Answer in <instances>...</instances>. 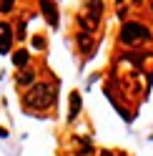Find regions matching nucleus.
I'll return each instance as SVG.
<instances>
[{
    "label": "nucleus",
    "mask_w": 153,
    "mask_h": 156,
    "mask_svg": "<svg viewBox=\"0 0 153 156\" xmlns=\"http://www.w3.org/2000/svg\"><path fill=\"white\" fill-rule=\"evenodd\" d=\"M85 10H88V23L95 28V23L103 15V0H85Z\"/></svg>",
    "instance_id": "20e7f679"
},
{
    "label": "nucleus",
    "mask_w": 153,
    "mask_h": 156,
    "mask_svg": "<svg viewBox=\"0 0 153 156\" xmlns=\"http://www.w3.org/2000/svg\"><path fill=\"white\" fill-rule=\"evenodd\" d=\"M28 58H30V53H28V51H15V55H13V63H15L18 68H23V66L28 63Z\"/></svg>",
    "instance_id": "6e6552de"
},
{
    "label": "nucleus",
    "mask_w": 153,
    "mask_h": 156,
    "mask_svg": "<svg viewBox=\"0 0 153 156\" xmlns=\"http://www.w3.org/2000/svg\"><path fill=\"white\" fill-rule=\"evenodd\" d=\"M58 98V91L50 83H35L30 91L25 93V106L28 108H50Z\"/></svg>",
    "instance_id": "f257e3e1"
},
{
    "label": "nucleus",
    "mask_w": 153,
    "mask_h": 156,
    "mask_svg": "<svg viewBox=\"0 0 153 156\" xmlns=\"http://www.w3.org/2000/svg\"><path fill=\"white\" fill-rule=\"evenodd\" d=\"M78 113H80V93L73 91V93H70V116H68V119L73 121Z\"/></svg>",
    "instance_id": "423d86ee"
},
{
    "label": "nucleus",
    "mask_w": 153,
    "mask_h": 156,
    "mask_svg": "<svg viewBox=\"0 0 153 156\" xmlns=\"http://www.w3.org/2000/svg\"><path fill=\"white\" fill-rule=\"evenodd\" d=\"M35 81V73L33 71H23L20 76H18V83H20V86H28V83H33Z\"/></svg>",
    "instance_id": "1a4fd4ad"
},
{
    "label": "nucleus",
    "mask_w": 153,
    "mask_h": 156,
    "mask_svg": "<svg viewBox=\"0 0 153 156\" xmlns=\"http://www.w3.org/2000/svg\"><path fill=\"white\" fill-rule=\"evenodd\" d=\"M133 3H136V5H141V3H143V0H133Z\"/></svg>",
    "instance_id": "4468645a"
},
{
    "label": "nucleus",
    "mask_w": 153,
    "mask_h": 156,
    "mask_svg": "<svg viewBox=\"0 0 153 156\" xmlns=\"http://www.w3.org/2000/svg\"><path fill=\"white\" fill-rule=\"evenodd\" d=\"M78 43H80V48H83L85 53H90V51H93V41H90V33L80 30V33H78Z\"/></svg>",
    "instance_id": "0eeeda50"
},
{
    "label": "nucleus",
    "mask_w": 153,
    "mask_h": 156,
    "mask_svg": "<svg viewBox=\"0 0 153 156\" xmlns=\"http://www.w3.org/2000/svg\"><path fill=\"white\" fill-rule=\"evenodd\" d=\"M121 41L126 43V45H136V43H146L151 41V30L143 23H123L121 28Z\"/></svg>",
    "instance_id": "f03ea898"
},
{
    "label": "nucleus",
    "mask_w": 153,
    "mask_h": 156,
    "mask_svg": "<svg viewBox=\"0 0 153 156\" xmlns=\"http://www.w3.org/2000/svg\"><path fill=\"white\" fill-rule=\"evenodd\" d=\"M33 48H38V51H40V48H45V41H43L40 35H35V38H33Z\"/></svg>",
    "instance_id": "9b49d317"
},
{
    "label": "nucleus",
    "mask_w": 153,
    "mask_h": 156,
    "mask_svg": "<svg viewBox=\"0 0 153 156\" xmlns=\"http://www.w3.org/2000/svg\"><path fill=\"white\" fill-rule=\"evenodd\" d=\"M13 43V28L8 23H0V53H8Z\"/></svg>",
    "instance_id": "39448f33"
},
{
    "label": "nucleus",
    "mask_w": 153,
    "mask_h": 156,
    "mask_svg": "<svg viewBox=\"0 0 153 156\" xmlns=\"http://www.w3.org/2000/svg\"><path fill=\"white\" fill-rule=\"evenodd\" d=\"M15 0H0V13H10Z\"/></svg>",
    "instance_id": "9d476101"
},
{
    "label": "nucleus",
    "mask_w": 153,
    "mask_h": 156,
    "mask_svg": "<svg viewBox=\"0 0 153 156\" xmlns=\"http://www.w3.org/2000/svg\"><path fill=\"white\" fill-rule=\"evenodd\" d=\"M18 38H20V41H23V38H25V23H20V25H18V33H15Z\"/></svg>",
    "instance_id": "f8f14e48"
},
{
    "label": "nucleus",
    "mask_w": 153,
    "mask_h": 156,
    "mask_svg": "<svg viewBox=\"0 0 153 156\" xmlns=\"http://www.w3.org/2000/svg\"><path fill=\"white\" fill-rule=\"evenodd\" d=\"M151 10H153V3H151Z\"/></svg>",
    "instance_id": "2eb2a0df"
},
{
    "label": "nucleus",
    "mask_w": 153,
    "mask_h": 156,
    "mask_svg": "<svg viewBox=\"0 0 153 156\" xmlns=\"http://www.w3.org/2000/svg\"><path fill=\"white\" fill-rule=\"evenodd\" d=\"M5 136H8V131L3 129V126H0V139H5Z\"/></svg>",
    "instance_id": "ddd939ff"
},
{
    "label": "nucleus",
    "mask_w": 153,
    "mask_h": 156,
    "mask_svg": "<svg viewBox=\"0 0 153 156\" xmlns=\"http://www.w3.org/2000/svg\"><path fill=\"white\" fill-rule=\"evenodd\" d=\"M40 13H43V18L48 20V25L58 28V8H55L53 0H40Z\"/></svg>",
    "instance_id": "7ed1b4c3"
}]
</instances>
